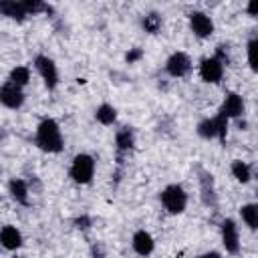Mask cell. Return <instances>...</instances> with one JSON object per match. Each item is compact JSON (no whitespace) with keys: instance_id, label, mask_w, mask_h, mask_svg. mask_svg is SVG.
I'll list each match as a JSON object with an SVG mask.
<instances>
[{"instance_id":"f546056e","label":"cell","mask_w":258,"mask_h":258,"mask_svg":"<svg viewBox=\"0 0 258 258\" xmlns=\"http://www.w3.org/2000/svg\"><path fill=\"white\" fill-rule=\"evenodd\" d=\"M91 252H93L95 258H101V256H103V248H101V246H95V244H93V246H91Z\"/></svg>"},{"instance_id":"44dd1931","label":"cell","mask_w":258,"mask_h":258,"mask_svg":"<svg viewBox=\"0 0 258 258\" xmlns=\"http://www.w3.org/2000/svg\"><path fill=\"white\" fill-rule=\"evenodd\" d=\"M246 52H248V64L254 73H258V34H254L248 44H246Z\"/></svg>"},{"instance_id":"cb8c5ba5","label":"cell","mask_w":258,"mask_h":258,"mask_svg":"<svg viewBox=\"0 0 258 258\" xmlns=\"http://www.w3.org/2000/svg\"><path fill=\"white\" fill-rule=\"evenodd\" d=\"M228 117L224 113L218 111V115L214 117V123H216V133H218V139L220 143H226V135H228Z\"/></svg>"},{"instance_id":"d6a6232c","label":"cell","mask_w":258,"mask_h":258,"mask_svg":"<svg viewBox=\"0 0 258 258\" xmlns=\"http://www.w3.org/2000/svg\"><path fill=\"white\" fill-rule=\"evenodd\" d=\"M14 258H20V256H14Z\"/></svg>"},{"instance_id":"ac0fdd59","label":"cell","mask_w":258,"mask_h":258,"mask_svg":"<svg viewBox=\"0 0 258 258\" xmlns=\"http://www.w3.org/2000/svg\"><path fill=\"white\" fill-rule=\"evenodd\" d=\"M240 216L250 230H258V204H244L240 208Z\"/></svg>"},{"instance_id":"1f68e13d","label":"cell","mask_w":258,"mask_h":258,"mask_svg":"<svg viewBox=\"0 0 258 258\" xmlns=\"http://www.w3.org/2000/svg\"><path fill=\"white\" fill-rule=\"evenodd\" d=\"M256 177H258V175H256ZM256 194H258V185H256Z\"/></svg>"},{"instance_id":"603a6c76","label":"cell","mask_w":258,"mask_h":258,"mask_svg":"<svg viewBox=\"0 0 258 258\" xmlns=\"http://www.w3.org/2000/svg\"><path fill=\"white\" fill-rule=\"evenodd\" d=\"M196 131H198V135H200V137H204V139H214V137H218L214 119H202V121L198 123Z\"/></svg>"},{"instance_id":"7402d4cb","label":"cell","mask_w":258,"mask_h":258,"mask_svg":"<svg viewBox=\"0 0 258 258\" xmlns=\"http://www.w3.org/2000/svg\"><path fill=\"white\" fill-rule=\"evenodd\" d=\"M141 24H143L145 32H149V34H157L159 28H161V16H159L157 12H149V14L143 16Z\"/></svg>"},{"instance_id":"52a82bcc","label":"cell","mask_w":258,"mask_h":258,"mask_svg":"<svg viewBox=\"0 0 258 258\" xmlns=\"http://www.w3.org/2000/svg\"><path fill=\"white\" fill-rule=\"evenodd\" d=\"M0 103L8 109H20L24 105V91L22 87L10 83V81H4V85L0 87Z\"/></svg>"},{"instance_id":"6da1fadb","label":"cell","mask_w":258,"mask_h":258,"mask_svg":"<svg viewBox=\"0 0 258 258\" xmlns=\"http://www.w3.org/2000/svg\"><path fill=\"white\" fill-rule=\"evenodd\" d=\"M34 143L38 145V149L46 151V153H60L64 147V139L60 133V127L54 119H42L36 127V135H34Z\"/></svg>"},{"instance_id":"e0dca14e","label":"cell","mask_w":258,"mask_h":258,"mask_svg":"<svg viewBox=\"0 0 258 258\" xmlns=\"http://www.w3.org/2000/svg\"><path fill=\"white\" fill-rule=\"evenodd\" d=\"M95 119H97L101 125L109 127V125H113V123L117 121V109H115L113 105H109V103H103V105L97 107V111H95Z\"/></svg>"},{"instance_id":"7c38bea8","label":"cell","mask_w":258,"mask_h":258,"mask_svg":"<svg viewBox=\"0 0 258 258\" xmlns=\"http://www.w3.org/2000/svg\"><path fill=\"white\" fill-rule=\"evenodd\" d=\"M220 113H224L228 119H236V117L244 115V99L238 93H228L222 101Z\"/></svg>"},{"instance_id":"3957f363","label":"cell","mask_w":258,"mask_h":258,"mask_svg":"<svg viewBox=\"0 0 258 258\" xmlns=\"http://www.w3.org/2000/svg\"><path fill=\"white\" fill-rule=\"evenodd\" d=\"M159 200L169 214H181L187 208V194L179 183H171L161 189Z\"/></svg>"},{"instance_id":"2e32d148","label":"cell","mask_w":258,"mask_h":258,"mask_svg":"<svg viewBox=\"0 0 258 258\" xmlns=\"http://www.w3.org/2000/svg\"><path fill=\"white\" fill-rule=\"evenodd\" d=\"M8 191H10V198H12L16 204H20V206H28V204H30V200H28V185H26L24 179H18V177L10 179Z\"/></svg>"},{"instance_id":"d6986e66","label":"cell","mask_w":258,"mask_h":258,"mask_svg":"<svg viewBox=\"0 0 258 258\" xmlns=\"http://www.w3.org/2000/svg\"><path fill=\"white\" fill-rule=\"evenodd\" d=\"M230 171H232V175L240 181V183H248L250 179H252V171H250V165L246 163V161H242V159H236V161H232V165H230Z\"/></svg>"},{"instance_id":"4dcf8cb0","label":"cell","mask_w":258,"mask_h":258,"mask_svg":"<svg viewBox=\"0 0 258 258\" xmlns=\"http://www.w3.org/2000/svg\"><path fill=\"white\" fill-rule=\"evenodd\" d=\"M196 258H222V254L220 252H206V254H200Z\"/></svg>"},{"instance_id":"ba28073f","label":"cell","mask_w":258,"mask_h":258,"mask_svg":"<svg viewBox=\"0 0 258 258\" xmlns=\"http://www.w3.org/2000/svg\"><path fill=\"white\" fill-rule=\"evenodd\" d=\"M165 71H167L169 77H173V79H181V77H185V75L191 71V58H189L185 52L177 50V52H173V54L167 58V62H165Z\"/></svg>"},{"instance_id":"4316f807","label":"cell","mask_w":258,"mask_h":258,"mask_svg":"<svg viewBox=\"0 0 258 258\" xmlns=\"http://www.w3.org/2000/svg\"><path fill=\"white\" fill-rule=\"evenodd\" d=\"M75 224H77L79 230H87V228L91 226V218H89V216H81V218L75 220Z\"/></svg>"},{"instance_id":"277c9868","label":"cell","mask_w":258,"mask_h":258,"mask_svg":"<svg viewBox=\"0 0 258 258\" xmlns=\"http://www.w3.org/2000/svg\"><path fill=\"white\" fill-rule=\"evenodd\" d=\"M32 64H34V69L38 71V75L42 77L46 89H48V91H54L56 85H58V69H56L54 60L48 58L46 54H36L34 60H32Z\"/></svg>"},{"instance_id":"83f0119b","label":"cell","mask_w":258,"mask_h":258,"mask_svg":"<svg viewBox=\"0 0 258 258\" xmlns=\"http://www.w3.org/2000/svg\"><path fill=\"white\" fill-rule=\"evenodd\" d=\"M141 56H143V50H141V48H133L131 52H127V62L131 64V62H135V60L141 58Z\"/></svg>"},{"instance_id":"8fae6325","label":"cell","mask_w":258,"mask_h":258,"mask_svg":"<svg viewBox=\"0 0 258 258\" xmlns=\"http://www.w3.org/2000/svg\"><path fill=\"white\" fill-rule=\"evenodd\" d=\"M135 145V131L131 127H121L115 135V147H117V157L119 163H123V155H127Z\"/></svg>"},{"instance_id":"4fadbf2b","label":"cell","mask_w":258,"mask_h":258,"mask_svg":"<svg viewBox=\"0 0 258 258\" xmlns=\"http://www.w3.org/2000/svg\"><path fill=\"white\" fill-rule=\"evenodd\" d=\"M131 248L135 250V254L139 256H149L153 250H155V242H153V236L145 230H137L131 238Z\"/></svg>"},{"instance_id":"d4e9b609","label":"cell","mask_w":258,"mask_h":258,"mask_svg":"<svg viewBox=\"0 0 258 258\" xmlns=\"http://www.w3.org/2000/svg\"><path fill=\"white\" fill-rule=\"evenodd\" d=\"M24 6H26V12L28 16L32 14H38V12H50V6L44 4V2H38V0H24Z\"/></svg>"},{"instance_id":"ffe728a7","label":"cell","mask_w":258,"mask_h":258,"mask_svg":"<svg viewBox=\"0 0 258 258\" xmlns=\"http://www.w3.org/2000/svg\"><path fill=\"white\" fill-rule=\"evenodd\" d=\"M8 81L14 83V85H18V87H26L28 81H30V69L24 67V64L14 67V69L10 71V75H8Z\"/></svg>"},{"instance_id":"5b68a950","label":"cell","mask_w":258,"mask_h":258,"mask_svg":"<svg viewBox=\"0 0 258 258\" xmlns=\"http://www.w3.org/2000/svg\"><path fill=\"white\" fill-rule=\"evenodd\" d=\"M224 67H226V64H224L220 58H216V56L204 58V60L200 62V79H202L204 83L216 85V83H220L222 77H224Z\"/></svg>"},{"instance_id":"30bf717a","label":"cell","mask_w":258,"mask_h":258,"mask_svg":"<svg viewBox=\"0 0 258 258\" xmlns=\"http://www.w3.org/2000/svg\"><path fill=\"white\" fill-rule=\"evenodd\" d=\"M198 175H200V191H202V202L208 208H216L218 200H216V187H214V177L212 173L204 171L202 167H198Z\"/></svg>"},{"instance_id":"5bb4252c","label":"cell","mask_w":258,"mask_h":258,"mask_svg":"<svg viewBox=\"0 0 258 258\" xmlns=\"http://www.w3.org/2000/svg\"><path fill=\"white\" fill-rule=\"evenodd\" d=\"M0 12L8 18H12V20H18V22H22L28 16L24 2H16V0H2L0 2Z\"/></svg>"},{"instance_id":"8992f818","label":"cell","mask_w":258,"mask_h":258,"mask_svg":"<svg viewBox=\"0 0 258 258\" xmlns=\"http://www.w3.org/2000/svg\"><path fill=\"white\" fill-rule=\"evenodd\" d=\"M220 234H222V244L226 248L228 254H238L240 252V236H238V226L232 218H226L220 226Z\"/></svg>"},{"instance_id":"9a60e30c","label":"cell","mask_w":258,"mask_h":258,"mask_svg":"<svg viewBox=\"0 0 258 258\" xmlns=\"http://www.w3.org/2000/svg\"><path fill=\"white\" fill-rule=\"evenodd\" d=\"M0 242L6 250H18L22 246V234L16 226H4L0 232Z\"/></svg>"},{"instance_id":"484cf974","label":"cell","mask_w":258,"mask_h":258,"mask_svg":"<svg viewBox=\"0 0 258 258\" xmlns=\"http://www.w3.org/2000/svg\"><path fill=\"white\" fill-rule=\"evenodd\" d=\"M226 48H228V46L220 44V46L216 48V54H214V56H216V58H220L224 64H228V62H230V56H228V50H226Z\"/></svg>"},{"instance_id":"f1b7e54d","label":"cell","mask_w":258,"mask_h":258,"mask_svg":"<svg viewBox=\"0 0 258 258\" xmlns=\"http://www.w3.org/2000/svg\"><path fill=\"white\" fill-rule=\"evenodd\" d=\"M246 12L250 16H254V18H258V0H250L248 6H246Z\"/></svg>"},{"instance_id":"7a4b0ae2","label":"cell","mask_w":258,"mask_h":258,"mask_svg":"<svg viewBox=\"0 0 258 258\" xmlns=\"http://www.w3.org/2000/svg\"><path fill=\"white\" fill-rule=\"evenodd\" d=\"M69 175L79 185L91 183L93 181V175H95V159H93V155H89V153H77L73 157V161H71Z\"/></svg>"},{"instance_id":"9c48e42d","label":"cell","mask_w":258,"mask_h":258,"mask_svg":"<svg viewBox=\"0 0 258 258\" xmlns=\"http://www.w3.org/2000/svg\"><path fill=\"white\" fill-rule=\"evenodd\" d=\"M189 28L198 38H208L214 34V20L206 12H191L189 14Z\"/></svg>"}]
</instances>
